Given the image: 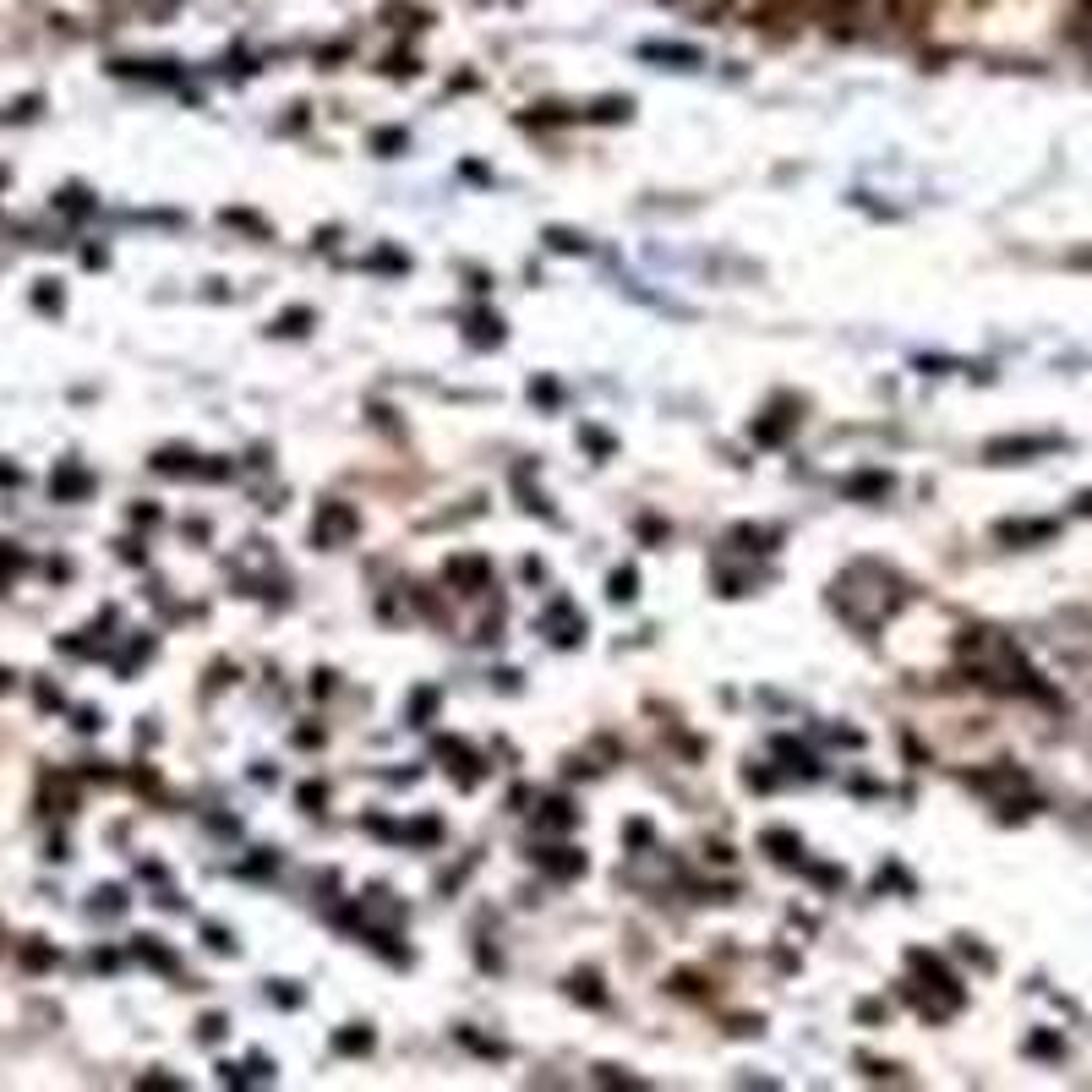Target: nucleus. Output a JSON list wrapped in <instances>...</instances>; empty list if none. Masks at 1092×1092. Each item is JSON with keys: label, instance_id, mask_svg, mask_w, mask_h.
<instances>
[{"label": "nucleus", "instance_id": "nucleus-5", "mask_svg": "<svg viewBox=\"0 0 1092 1092\" xmlns=\"http://www.w3.org/2000/svg\"><path fill=\"white\" fill-rule=\"evenodd\" d=\"M1000 536L1005 541H1043V536H1054V525H1000Z\"/></svg>", "mask_w": 1092, "mask_h": 1092}, {"label": "nucleus", "instance_id": "nucleus-7", "mask_svg": "<svg viewBox=\"0 0 1092 1092\" xmlns=\"http://www.w3.org/2000/svg\"><path fill=\"white\" fill-rule=\"evenodd\" d=\"M612 596H618V601L634 596V568H618V574H612Z\"/></svg>", "mask_w": 1092, "mask_h": 1092}, {"label": "nucleus", "instance_id": "nucleus-4", "mask_svg": "<svg viewBox=\"0 0 1092 1092\" xmlns=\"http://www.w3.org/2000/svg\"><path fill=\"white\" fill-rule=\"evenodd\" d=\"M650 61H678V66H700V50H678V44H645Z\"/></svg>", "mask_w": 1092, "mask_h": 1092}, {"label": "nucleus", "instance_id": "nucleus-2", "mask_svg": "<svg viewBox=\"0 0 1092 1092\" xmlns=\"http://www.w3.org/2000/svg\"><path fill=\"white\" fill-rule=\"evenodd\" d=\"M661 6L678 11V17H694V22H716V17L732 6V0H661Z\"/></svg>", "mask_w": 1092, "mask_h": 1092}, {"label": "nucleus", "instance_id": "nucleus-8", "mask_svg": "<svg viewBox=\"0 0 1092 1092\" xmlns=\"http://www.w3.org/2000/svg\"><path fill=\"white\" fill-rule=\"evenodd\" d=\"M366 1043H371L366 1032H344V1038H339V1049H350V1054H355V1049H366Z\"/></svg>", "mask_w": 1092, "mask_h": 1092}, {"label": "nucleus", "instance_id": "nucleus-1", "mask_svg": "<svg viewBox=\"0 0 1092 1092\" xmlns=\"http://www.w3.org/2000/svg\"><path fill=\"white\" fill-rule=\"evenodd\" d=\"M355 536V514L350 508H322V519H317V546H328V541H350Z\"/></svg>", "mask_w": 1092, "mask_h": 1092}, {"label": "nucleus", "instance_id": "nucleus-3", "mask_svg": "<svg viewBox=\"0 0 1092 1092\" xmlns=\"http://www.w3.org/2000/svg\"><path fill=\"white\" fill-rule=\"evenodd\" d=\"M1043 448H1054V437H1016V443H994L989 459H1010V454H1043Z\"/></svg>", "mask_w": 1092, "mask_h": 1092}, {"label": "nucleus", "instance_id": "nucleus-6", "mask_svg": "<svg viewBox=\"0 0 1092 1092\" xmlns=\"http://www.w3.org/2000/svg\"><path fill=\"white\" fill-rule=\"evenodd\" d=\"M72 492H88V475L83 470H61V475H55V497H72Z\"/></svg>", "mask_w": 1092, "mask_h": 1092}]
</instances>
